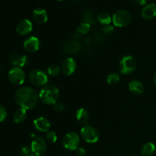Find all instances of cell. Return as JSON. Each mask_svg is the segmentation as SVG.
<instances>
[{
    "label": "cell",
    "instance_id": "9a60e30c",
    "mask_svg": "<svg viewBox=\"0 0 156 156\" xmlns=\"http://www.w3.org/2000/svg\"><path fill=\"white\" fill-rule=\"evenodd\" d=\"M33 123L37 130L44 133L48 132L50 126H51L50 120L44 117H37L35 120H34Z\"/></svg>",
    "mask_w": 156,
    "mask_h": 156
},
{
    "label": "cell",
    "instance_id": "4316f807",
    "mask_svg": "<svg viewBox=\"0 0 156 156\" xmlns=\"http://www.w3.org/2000/svg\"><path fill=\"white\" fill-rule=\"evenodd\" d=\"M46 140L50 143H55L57 141V135L53 131H50L46 133Z\"/></svg>",
    "mask_w": 156,
    "mask_h": 156
},
{
    "label": "cell",
    "instance_id": "5bb4252c",
    "mask_svg": "<svg viewBox=\"0 0 156 156\" xmlns=\"http://www.w3.org/2000/svg\"><path fill=\"white\" fill-rule=\"evenodd\" d=\"M33 30V24L28 19H24L20 21L16 27V31L21 36H25Z\"/></svg>",
    "mask_w": 156,
    "mask_h": 156
},
{
    "label": "cell",
    "instance_id": "f546056e",
    "mask_svg": "<svg viewBox=\"0 0 156 156\" xmlns=\"http://www.w3.org/2000/svg\"><path fill=\"white\" fill-rule=\"evenodd\" d=\"M64 108H65V106L61 102L57 101L55 105H53V109H54L55 111H56L58 113L62 112L64 111Z\"/></svg>",
    "mask_w": 156,
    "mask_h": 156
},
{
    "label": "cell",
    "instance_id": "5b68a950",
    "mask_svg": "<svg viewBox=\"0 0 156 156\" xmlns=\"http://www.w3.org/2000/svg\"><path fill=\"white\" fill-rule=\"evenodd\" d=\"M132 21V15L126 10H119L114 14L112 21L114 26L117 27H123L129 24Z\"/></svg>",
    "mask_w": 156,
    "mask_h": 156
},
{
    "label": "cell",
    "instance_id": "277c9868",
    "mask_svg": "<svg viewBox=\"0 0 156 156\" xmlns=\"http://www.w3.org/2000/svg\"><path fill=\"white\" fill-rule=\"evenodd\" d=\"M30 83L37 87H44L48 83V75L41 69H34L29 74Z\"/></svg>",
    "mask_w": 156,
    "mask_h": 156
},
{
    "label": "cell",
    "instance_id": "e0dca14e",
    "mask_svg": "<svg viewBox=\"0 0 156 156\" xmlns=\"http://www.w3.org/2000/svg\"><path fill=\"white\" fill-rule=\"evenodd\" d=\"M142 16L145 19L150 20L156 16V4L155 3H149L147 4L142 10Z\"/></svg>",
    "mask_w": 156,
    "mask_h": 156
},
{
    "label": "cell",
    "instance_id": "7c38bea8",
    "mask_svg": "<svg viewBox=\"0 0 156 156\" xmlns=\"http://www.w3.org/2000/svg\"><path fill=\"white\" fill-rule=\"evenodd\" d=\"M41 47V41L37 37L32 36L27 38L24 42V48L27 53H35Z\"/></svg>",
    "mask_w": 156,
    "mask_h": 156
},
{
    "label": "cell",
    "instance_id": "2e32d148",
    "mask_svg": "<svg viewBox=\"0 0 156 156\" xmlns=\"http://www.w3.org/2000/svg\"><path fill=\"white\" fill-rule=\"evenodd\" d=\"M33 19L38 24H45L48 20V15H47V11L41 8L35 9L33 12Z\"/></svg>",
    "mask_w": 156,
    "mask_h": 156
},
{
    "label": "cell",
    "instance_id": "d6a6232c",
    "mask_svg": "<svg viewBox=\"0 0 156 156\" xmlns=\"http://www.w3.org/2000/svg\"><path fill=\"white\" fill-rule=\"evenodd\" d=\"M148 0H136L137 3L139 5H146L147 3Z\"/></svg>",
    "mask_w": 156,
    "mask_h": 156
},
{
    "label": "cell",
    "instance_id": "7a4b0ae2",
    "mask_svg": "<svg viewBox=\"0 0 156 156\" xmlns=\"http://www.w3.org/2000/svg\"><path fill=\"white\" fill-rule=\"evenodd\" d=\"M39 99L47 105H53L58 101L59 97V90L53 85H47L42 87L40 91Z\"/></svg>",
    "mask_w": 156,
    "mask_h": 156
},
{
    "label": "cell",
    "instance_id": "d6986e66",
    "mask_svg": "<svg viewBox=\"0 0 156 156\" xmlns=\"http://www.w3.org/2000/svg\"><path fill=\"white\" fill-rule=\"evenodd\" d=\"M76 118L81 123L86 125L89 120V114L88 111L84 108H79L76 112Z\"/></svg>",
    "mask_w": 156,
    "mask_h": 156
},
{
    "label": "cell",
    "instance_id": "e575fe53",
    "mask_svg": "<svg viewBox=\"0 0 156 156\" xmlns=\"http://www.w3.org/2000/svg\"><path fill=\"white\" fill-rule=\"evenodd\" d=\"M130 156H139V155H130Z\"/></svg>",
    "mask_w": 156,
    "mask_h": 156
},
{
    "label": "cell",
    "instance_id": "74e56055",
    "mask_svg": "<svg viewBox=\"0 0 156 156\" xmlns=\"http://www.w3.org/2000/svg\"><path fill=\"white\" fill-rule=\"evenodd\" d=\"M21 156H23V155H21Z\"/></svg>",
    "mask_w": 156,
    "mask_h": 156
},
{
    "label": "cell",
    "instance_id": "52a82bcc",
    "mask_svg": "<svg viewBox=\"0 0 156 156\" xmlns=\"http://www.w3.org/2000/svg\"><path fill=\"white\" fill-rule=\"evenodd\" d=\"M80 135L82 140L88 143H95L99 140V133L97 129L90 125H84L81 129Z\"/></svg>",
    "mask_w": 156,
    "mask_h": 156
},
{
    "label": "cell",
    "instance_id": "1f68e13d",
    "mask_svg": "<svg viewBox=\"0 0 156 156\" xmlns=\"http://www.w3.org/2000/svg\"><path fill=\"white\" fill-rule=\"evenodd\" d=\"M76 152L78 156H85V154H86V150L82 147L78 148L76 150Z\"/></svg>",
    "mask_w": 156,
    "mask_h": 156
},
{
    "label": "cell",
    "instance_id": "d4e9b609",
    "mask_svg": "<svg viewBox=\"0 0 156 156\" xmlns=\"http://www.w3.org/2000/svg\"><path fill=\"white\" fill-rule=\"evenodd\" d=\"M91 30V24H88V23L82 22L80 25L78 27L77 32L80 34L81 35L82 34H87L88 32Z\"/></svg>",
    "mask_w": 156,
    "mask_h": 156
},
{
    "label": "cell",
    "instance_id": "603a6c76",
    "mask_svg": "<svg viewBox=\"0 0 156 156\" xmlns=\"http://www.w3.org/2000/svg\"><path fill=\"white\" fill-rule=\"evenodd\" d=\"M82 21L83 22L88 23L89 24H94L95 20H94V14L91 12V10H86L84 12L83 14V18H82Z\"/></svg>",
    "mask_w": 156,
    "mask_h": 156
},
{
    "label": "cell",
    "instance_id": "83f0119b",
    "mask_svg": "<svg viewBox=\"0 0 156 156\" xmlns=\"http://www.w3.org/2000/svg\"><path fill=\"white\" fill-rule=\"evenodd\" d=\"M8 116V112L6 108L4 106L0 105V123L6 120Z\"/></svg>",
    "mask_w": 156,
    "mask_h": 156
},
{
    "label": "cell",
    "instance_id": "6da1fadb",
    "mask_svg": "<svg viewBox=\"0 0 156 156\" xmlns=\"http://www.w3.org/2000/svg\"><path fill=\"white\" fill-rule=\"evenodd\" d=\"M39 99L37 93L30 87L24 86L18 88L15 94V100L21 108L31 110L37 105Z\"/></svg>",
    "mask_w": 156,
    "mask_h": 156
},
{
    "label": "cell",
    "instance_id": "4fadbf2b",
    "mask_svg": "<svg viewBox=\"0 0 156 156\" xmlns=\"http://www.w3.org/2000/svg\"><path fill=\"white\" fill-rule=\"evenodd\" d=\"M77 68V64L75 59L72 57H68L64 59L62 62L61 69L62 73L66 76H71L76 72Z\"/></svg>",
    "mask_w": 156,
    "mask_h": 156
},
{
    "label": "cell",
    "instance_id": "cb8c5ba5",
    "mask_svg": "<svg viewBox=\"0 0 156 156\" xmlns=\"http://www.w3.org/2000/svg\"><path fill=\"white\" fill-rule=\"evenodd\" d=\"M60 67L56 64H51L47 68V74L51 76H56L60 73Z\"/></svg>",
    "mask_w": 156,
    "mask_h": 156
},
{
    "label": "cell",
    "instance_id": "8d00e7d4",
    "mask_svg": "<svg viewBox=\"0 0 156 156\" xmlns=\"http://www.w3.org/2000/svg\"><path fill=\"white\" fill-rule=\"evenodd\" d=\"M79 1H83V0H79Z\"/></svg>",
    "mask_w": 156,
    "mask_h": 156
},
{
    "label": "cell",
    "instance_id": "484cf974",
    "mask_svg": "<svg viewBox=\"0 0 156 156\" xmlns=\"http://www.w3.org/2000/svg\"><path fill=\"white\" fill-rule=\"evenodd\" d=\"M120 81V75L116 73H111L107 77V82L109 85H115Z\"/></svg>",
    "mask_w": 156,
    "mask_h": 156
},
{
    "label": "cell",
    "instance_id": "ac0fdd59",
    "mask_svg": "<svg viewBox=\"0 0 156 156\" xmlns=\"http://www.w3.org/2000/svg\"><path fill=\"white\" fill-rule=\"evenodd\" d=\"M129 89L132 94L135 95H140L144 91V85L140 80H132L129 83Z\"/></svg>",
    "mask_w": 156,
    "mask_h": 156
},
{
    "label": "cell",
    "instance_id": "ba28073f",
    "mask_svg": "<svg viewBox=\"0 0 156 156\" xmlns=\"http://www.w3.org/2000/svg\"><path fill=\"white\" fill-rule=\"evenodd\" d=\"M8 78L13 85H21L25 81V73L22 68L13 66L8 73Z\"/></svg>",
    "mask_w": 156,
    "mask_h": 156
},
{
    "label": "cell",
    "instance_id": "4dcf8cb0",
    "mask_svg": "<svg viewBox=\"0 0 156 156\" xmlns=\"http://www.w3.org/2000/svg\"><path fill=\"white\" fill-rule=\"evenodd\" d=\"M102 30H103L104 34H111V33H113V32L114 31V28L113 26L111 25H106L105 26V27H103V29H102Z\"/></svg>",
    "mask_w": 156,
    "mask_h": 156
},
{
    "label": "cell",
    "instance_id": "44dd1931",
    "mask_svg": "<svg viewBox=\"0 0 156 156\" xmlns=\"http://www.w3.org/2000/svg\"><path fill=\"white\" fill-rule=\"evenodd\" d=\"M156 147L152 143H147L143 146L141 154L143 156H152L155 154Z\"/></svg>",
    "mask_w": 156,
    "mask_h": 156
},
{
    "label": "cell",
    "instance_id": "836d02e7",
    "mask_svg": "<svg viewBox=\"0 0 156 156\" xmlns=\"http://www.w3.org/2000/svg\"><path fill=\"white\" fill-rule=\"evenodd\" d=\"M154 82H155V84L156 85V73H155V75H154Z\"/></svg>",
    "mask_w": 156,
    "mask_h": 156
},
{
    "label": "cell",
    "instance_id": "9c48e42d",
    "mask_svg": "<svg viewBox=\"0 0 156 156\" xmlns=\"http://www.w3.org/2000/svg\"><path fill=\"white\" fill-rule=\"evenodd\" d=\"M30 149L36 156H42L47 150V142L43 137L35 136L31 142Z\"/></svg>",
    "mask_w": 156,
    "mask_h": 156
},
{
    "label": "cell",
    "instance_id": "d590c367",
    "mask_svg": "<svg viewBox=\"0 0 156 156\" xmlns=\"http://www.w3.org/2000/svg\"><path fill=\"white\" fill-rule=\"evenodd\" d=\"M57 1H59V2H61V1H64V0H57Z\"/></svg>",
    "mask_w": 156,
    "mask_h": 156
},
{
    "label": "cell",
    "instance_id": "f1b7e54d",
    "mask_svg": "<svg viewBox=\"0 0 156 156\" xmlns=\"http://www.w3.org/2000/svg\"><path fill=\"white\" fill-rule=\"evenodd\" d=\"M21 155L23 156H30L33 154V152H32L30 147H28V146H23L21 149Z\"/></svg>",
    "mask_w": 156,
    "mask_h": 156
},
{
    "label": "cell",
    "instance_id": "7402d4cb",
    "mask_svg": "<svg viewBox=\"0 0 156 156\" xmlns=\"http://www.w3.org/2000/svg\"><path fill=\"white\" fill-rule=\"evenodd\" d=\"M97 20L100 24L106 26L109 25L111 24V22L112 21V18H111V15L108 12H101L98 15Z\"/></svg>",
    "mask_w": 156,
    "mask_h": 156
},
{
    "label": "cell",
    "instance_id": "ffe728a7",
    "mask_svg": "<svg viewBox=\"0 0 156 156\" xmlns=\"http://www.w3.org/2000/svg\"><path fill=\"white\" fill-rule=\"evenodd\" d=\"M27 118V110L24 108H18L15 111L13 116V120L15 123H21Z\"/></svg>",
    "mask_w": 156,
    "mask_h": 156
},
{
    "label": "cell",
    "instance_id": "3957f363",
    "mask_svg": "<svg viewBox=\"0 0 156 156\" xmlns=\"http://www.w3.org/2000/svg\"><path fill=\"white\" fill-rule=\"evenodd\" d=\"M137 62L135 58L132 56H124L120 61L119 70L123 75H129L133 73L136 69Z\"/></svg>",
    "mask_w": 156,
    "mask_h": 156
},
{
    "label": "cell",
    "instance_id": "8992f818",
    "mask_svg": "<svg viewBox=\"0 0 156 156\" xmlns=\"http://www.w3.org/2000/svg\"><path fill=\"white\" fill-rule=\"evenodd\" d=\"M80 143V137L76 132H69L66 134L62 140V144L67 150H75L79 148Z\"/></svg>",
    "mask_w": 156,
    "mask_h": 156
},
{
    "label": "cell",
    "instance_id": "30bf717a",
    "mask_svg": "<svg viewBox=\"0 0 156 156\" xmlns=\"http://www.w3.org/2000/svg\"><path fill=\"white\" fill-rule=\"evenodd\" d=\"M9 60L12 66L20 68L26 66L29 63V58L26 55H22L17 52H12L9 55Z\"/></svg>",
    "mask_w": 156,
    "mask_h": 156
},
{
    "label": "cell",
    "instance_id": "8fae6325",
    "mask_svg": "<svg viewBox=\"0 0 156 156\" xmlns=\"http://www.w3.org/2000/svg\"><path fill=\"white\" fill-rule=\"evenodd\" d=\"M82 46L76 40H70L66 41L62 47V51L68 55L76 54L80 51Z\"/></svg>",
    "mask_w": 156,
    "mask_h": 156
}]
</instances>
